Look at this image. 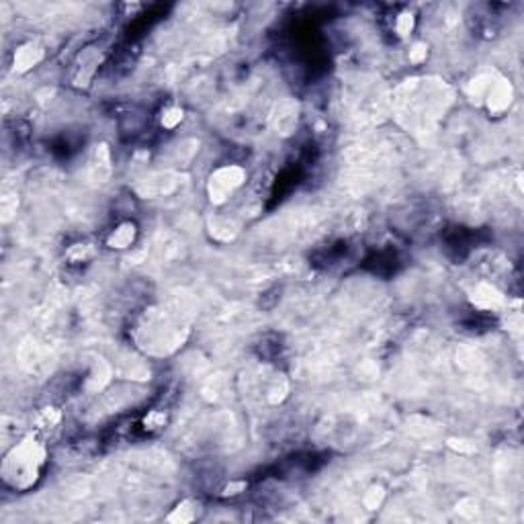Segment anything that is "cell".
I'll return each instance as SVG.
<instances>
[{
	"label": "cell",
	"instance_id": "obj_1",
	"mask_svg": "<svg viewBox=\"0 0 524 524\" xmlns=\"http://www.w3.org/2000/svg\"><path fill=\"white\" fill-rule=\"evenodd\" d=\"M45 463L47 453L43 444L37 443L33 436H27L4 455L0 467L2 482L15 492H27L40 482Z\"/></svg>",
	"mask_w": 524,
	"mask_h": 524
},
{
	"label": "cell",
	"instance_id": "obj_2",
	"mask_svg": "<svg viewBox=\"0 0 524 524\" xmlns=\"http://www.w3.org/2000/svg\"><path fill=\"white\" fill-rule=\"evenodd\" d=\"M244 179V172L236 166L230 168H222L211 177V199L215 201H223Z\"/></svg>",
	"mask_w": 524,
	"mask_h": 524
},
{
	"label": "cell",
	"instance_id": "obj_3",
	"mask_svg": "<svg viewBox=\"0 0 524 524\" xmlns=\"http://www.w3.org/2000/svg\"><path fill=\"white\" fill-rule=\"evenodd\" d=\"M133 238H136V225H133V223H123L121 227H117V230L113 232V236H111L109 244H111L113 248H127V246H131Z\"/></svg>",
	"mask_w": 524,
	"mask_h": 524
},
{
	"label": "cell",
	"instance_id": "obj_4",
	"mask_svg": "<svg viewBox=\"0 0 524 524\" xmlns=\"http://www.w3.org/2000/svg\"><path fill=\"white\" fill-rule=\"evenodd\" d=\"M182 119V111H179V109H170L168 113H166V117H164V125L166 127H174L177 123L181 121Z\"/></svg>",
	"mask_w": 524,
	"mask_h": 524
}]
</instances>
